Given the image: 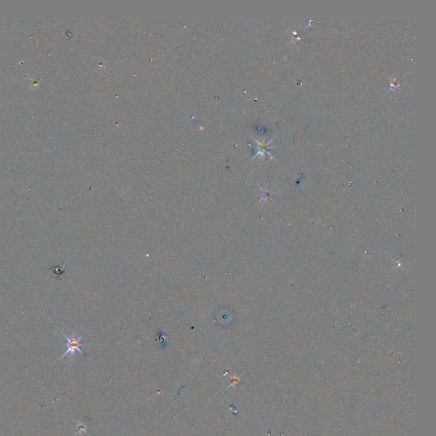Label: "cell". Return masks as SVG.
Instances as JSON below:
<instances>
[{"label": "cell", "instance_id": "6da1fadb", "mask_svg": "<svg viewBox=\"0 0 436 436\" xmlns=\"http://www.w3.org/2000/svg\"><path fill=\"white\" fill-rule=\"evenodd\" d=\"M63 335L66 339V351L61 357V359H63L67 355L73 357L75 355L76 351H79L81 354H84L82 348L86 346V345L84 344L83 338L81 336H78L75 333H72L71 335H66L65 333H63Z\"/></svg>", "mask_w": 436, "mask_h": 436}]
</instances>
